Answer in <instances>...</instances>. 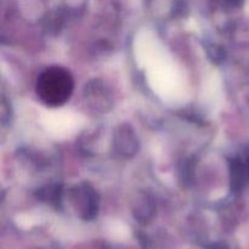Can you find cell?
<instances>
[{
  "instance_id": "6da1fadb",
  "label": "cell",
  "mask_w": 249,
  "mask_h": 249,
  "mask_svg": "<svg viewBox=\"0 0 249 249\" xmlns=\"http://www.w3.org/2000/svg\"><path fill=\"white\" fill-rule=\"evenodd\" d=\"M73 91V79L70 72L61 67L44 71L36 82V92L48 106L63 105Z\"/></svg>"
}]
</instances>
